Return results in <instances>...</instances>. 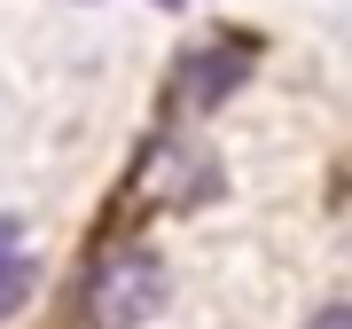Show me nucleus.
I'll use <instances>...</instances> for the list:
<instances>
[{
    "label": "nucleus",
    "instance_id": "20e7f679",
    "mask_svg": "<svg viewBox=\"0 0 352 329\" xmlns=\"http://www.w3.org/2000/svg\"><path fill=\"white\" fill-rule=\"evenodd\" d=\"M32 282H39V266L24 259V220L0 212V321H8L16 306L32 298Z\"/></svg>",
    "mask_w": 352,
    "mask_h": 329
},
{
    "label": "nucleus",
    "instance_id": "7ed1b4c3",
    "mask_svg": "<svg viewBox=\"0 0 352 329\" xmlns=\"http://www.w3.org/2000/svg\"><path fill=\"white\" fill-rule=\"evenodd\" d=\"M141 189H149L157 204H204V196H219V164H212V149L204 141H180V134H164L157 149H149V164H141Z\"/></svg>",
    "mask_w": 352,
    "mask_h": 329
},
{
    "label": "nucleus",
    "instance_id": "f03ea898",
    "mask_svg": "<svg viewBox=\"0 0 352 329\" xmlns=\"http://www.w3.org/2000/svg\"><path fill=\"white\" fill-rule=\"evenodd\" d=\"M251 63H258V55L243 47V39H235V47H188V55L173 63L164 102H173V110H219V102L251 78Z\"/></svg>",
    "mask_w": 352,
    "mask_h": 329
},
{
    "label": "nucleus",
    "instance_id": "423d86ee",
    "mask_svg": "<svg viewBox=\"0 0 352 329\" xmlns=\"http://www.w3.org/2000/svg\"><path fill=\"white\" fill-rule=\"evenodd\" d=\"M164 8H188V0H164Z\"/></svg>",
    "mask_w": 352,
    "mask_h": 329
},
{
    "label": "nucleus",
    "instance_id": "f257e3e1",
    "mask_svg": "<svg viewBox=\"0 0 352 329\" xmlns=\"http://www.w3.org/2000/svg\"><path fill=\"white\" fill-rule=\"evenodd\" d=\"M164 306V259L157 251H110L94 259L87 290H78V314H87V329H141Z\"/></svg>",
    "mask_w": 352,
    "mask_h": 329
},
{
    "label": "nucleus",
    "instance_id": "39448f33",
    "mask_svg": "<svg viewBox=\"0 0 352 329\" xmlns=\"http://www.w3.org/2000/svg\"><path fill=\"white\" fill-rule=\"evenodd\" d=\"M305 329H352V314H344V306H321V314L305 321Z\"/></svg>",
    "mask_w": 352,
    "mask_h": 329
}]
</instances>
